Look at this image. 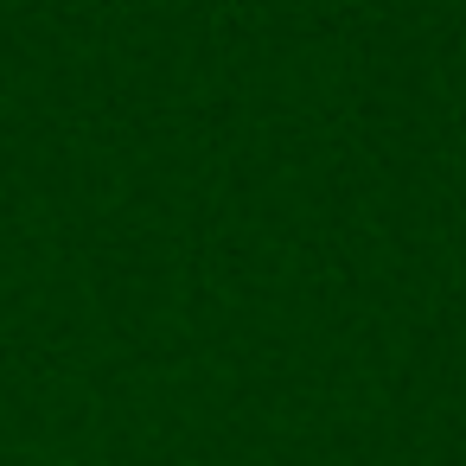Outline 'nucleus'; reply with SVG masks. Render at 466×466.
<instances>
[{"label": "nucleus", "instance_id": "nucleus-1", "mask_svg": "<svg viewBox=\"0 0 466 466\" xmlns=\"http://www.w3.org/2000/svg\"><path fill=\"white\" fill-rule=\"evenodd\" d=\"M33 466H77V460H33Z\"/></svg>", "mask_w": 466, "mask_h": 466}]
</instances>
